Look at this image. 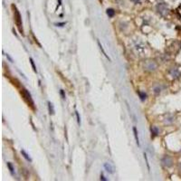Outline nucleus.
<instances>
[{"mask_svg":"<svg viewBox=\"0 0 181 181\" xmlns=\"http://www.w3.org/2000/svg\"><path fill=\"white\" fill-rule=\"evenodd\" d=\"M14 7V6H13ZM15 7V20H16V25L18 26V28H19V30H20V32H22L23 33V29H22V27H21V25H22V19H21V16H20V13L18 12V10H17V8L16 7Z\"/></svg>","mask_w":181,"mask_h":181,"instance_id":"obj_1","label":"nucleus"},{"mask_svg":"<svg viewBox=\"0 0 181 181\" xmlns=\"http://www.w3.org/2000/svg\"><path fill=\"white\" fill-rule=\"evenodd\" d=\"M162 163H163L166 167H170L171 165H172V159H171L168 156H166L165 157H163V159H162Z\"/></svg>","mask_w":181,"mask_h":181,"instance_id":"obj_2","label":"nucleus"},{"mask_svg":"<svg viewBox=\"0 0 181 181\" xmlns=\"http://www.w3.org/2000/svg\"><path fill=\"white\" fill-rule=\"evenodd\" d=\"M104 168H105V170L108 172V173H110V174H112L113 172H114V168H113V167L111 166V165L110 164V163H104Z\"/></svg>","mask_w":181,"mask_h":181,"instance_id":"obj_3","label":"nucleus"},{"mask_svg":"<svg viewBox=\"0 0 181 181\" xmlns=\"http://www.w3.org/2000/svg\"><path fill=\"white\" fill-rule=\"evenodd\" d=\"M133 134L135 137V140L138 146H140V139H139V135H138V130H137L136 127H133Z\"/></svg>","mask_w":181,"mask_h":181,"instance_id":"obj_4","label":"nucleus"},{"mask_svg":"<svg viewBox=\"0 0 181 181\" xmlns=\"http://www.w3.org/2000/svg\"><path fill=\"white\" fill-rule=\"evenodd\" d=\"M23 92H24V97H27V100H28V102H30L32 105L34 104L33 103V101H32V98H31V95H30V93L26 91V90H23Z\"/></svg>","mask_w":181,"mask_h":181,"instance_id":"obj_5","label":"nucleus"},{"mask_svg":"<svg viewBox=\"0 0 181 181\" xmlns=\"http://www.w3.org/2000/svg\"><path fill=\"white\" fill-rule=\"evenodd\" d=\"M21 154H22V156H23V157H24L26 160L29 161V162H32V158H31L30 156H29V155H28V154L26 153L24 150H21Z\"/></svg>","mask_w":181,"mask_h":181,"instance_id":"obj_6","label":"nucleus"},{"mask_svg":"<svg viewBox=\"0 0 181 181\" xmlns=\"http://www.w3.org/2000/svg\"><path fill=\"white\" fill-rule=\"evenodd\" d=\"M98 45H99V47H100V50H101V51L102 52L103 55H104V56H105L106 58H107V59H108V60H109V61H110V57H109V56H108V55H107V54H106V52L104 51V49H103L102 45H101V43H100V41H98Z\"/></svg>","mask_w":181,"mask_h":181,"instance_id":"obj_7","label":"nucleus"},{"mask_svg":"<svg viewBox=\"0 0 181 181\" xmlns=\"http://www.w3.org/2000/svg\"><path fill=\"white\" fill-rule=\"evenodd\" d=\"M48 109H49V113L50 114H54L55 113V109H54V106L50 102H48Z\"/></svg>","mask_w":181,"mask_h":181,"instance_id":"obj_8","label":"nucleus"},{"mask_svg":"<svg viewBox=\"0 0 181 181\" xmlns=\"http://www.w3.org/2000/svg\"><path fill=\"white\" fill-rule=\"evenodd\" d=\"M114 14H115V11L113 10V9H111V8L107 9V15L109 16V17H112L114 16Z\"/></svg>","mask_w":181,"mask_h":181,"instance_id":"obj_9","label":"nucleus"},{"mask_svg":"<svg viewBox=\"0 0 181 181\" xmlns=\"http://www.w3.org/2000/svg\"><path fill=\"white\" fill-rule=\"evenodd\" d=\"M144 158H145V160H146V164H147V167H148V170H149V172L150 171V163H149V159H148V156L146 153H144Z\"/></svg>","mask_w":181,"mask_h":181,"instance_id":"obj_10","label":"nucleus"},{"mask_svg":"<svg viewBox=\"0 0 181 181\" xmlns=\"http://www.w3.org/2000/svg\"><path fill=\"white\" fill-rule=\"evenodd\" d=\"M151 132H152L155 136H157V134H158V129H157V127H155V126L151 127Z\"/></svg>","mask_w":181,"mask_h":181,"instance_id":"obj_11","label":"nucleus"},{"mask_svg":"<svg viewBox=\"0 0 181 181\" xmlns=\"http://www.w3.org/2000/svg\"><path fill=\"white\" fill-rule=\"evenodd\" d=\"M171 73H172V75H173V77H178V76L180 75V72H177V70L176 69H174V70H172L171 71Z\"/></svg>","mask_w":181,"mask_h":181,"instance_id":"obj_12","label":"nucleus"},{"mask_svg":"<svg viewBox=\"0 0 181 181\" xmlns=\"http://www.w3.org/2000/svg\"><path fill=\"white\" fill-rule=\"evenodd\" d=\"M30 63H31V65H32V67H33V70H34V72H37V70H36V67H35V65H34V60H33V58H30Z\"/></svg>","mask_w":181,"mask_h":181,"instance_id":"obj_13","label":"nucleus"},{"mask_svg":"<svg viewBox=\"0 0 181 181\" xmlns=\"http://www.w3.org/2000/svg\"><path fill=\"white\" fill-rule=\"evenodd\" d=\"M7 167H8V168H9L11 174L14 175V167H13V166H12V164H11L10 162H7Z\"/></svg>","mask_w":181,"mask_h":181,"instance_id":"obj_14","label":"nucleus"},{"mask_svg":"<svg viewBox=\"0 0 181 181\" xmlns=\"http://www.w3.org/2000/svg\"><path fill=\"white\" fill-rule=\"evenodd\" d=\"M138 94L140 95V100H141V101H144V100L146 99V97H147V95H146L145 93H143V92H138Z\"/></svg>","mask_w":181,"mask_h":181,"instance_id":"obj_15","label":"nucleus"},{"mask_svg":"<svg viewBox=\"0 0 181 181\" xmlns=\"http://www.w3.org/2000/svg\"><path fill=\"white\" fill-rule=\"evenodd\" d=\"M76 114V118H77V121H78V124H81V119H80V116H79L78 111H75Z\"/></svg>","mask_w":181,"mask_h":181,"instance_id":"obj_16","label":"nucleus"},{"mask_svg":"<svg viewBox=\"0 0 181 181\" xmlns=\"http://www.w3.org/2000/svg\"><path fill=\"white\" fill-rule=\"evenodd\" d=\"M101 180H104V181H106V180H107V179H106V178H104V176H103L102 174L101 175Z\"/></svg>","mask_w":181,"mask_h":181,"instance_id":"obj_17","label":"nucleus"},{"mask_svg":"<svg viewBox=\"0 0 181 181\" xmlns=\"http://www.w3.org/2000/svg\"><path fill=\"white\" fill-rule=\"evenodd\" d=\"M61 94H62V96H63V99H65V96H64V94H63V90H61Z\"/></svg>","mask_w":181,"mask_h":181,"instance_id":"obj_18","label":"nucleus"},{"mask_svg":"<svg viewBox=\"0 0 181 181\" xmlns=\"http://www.w3.org/2000/svg\"><path fill=\"white\" fill-rule=\"evenodd\" d=\"M7 58H8V60H9V61H10V62H13V59L11 58V57H10V56H9V55H7Z\"/></svg>","mask_w":181,"mask_h":181,"instance_id":"obj_19","label":"nucleus"},{"mask_svg":"<svg viewBox=\"0 0 181 181\" xmlns=\"http://www.w3.org/2000/svg\"><path fill=\"white\" fill-rule=\"evenodd\" d=\"M63 24H65L64 23H62V24H56V26H63Z\"/></svg>","mask_w":181,"mask_h":181,"instance_id":"obj_20","label":"nucleus"},{"mask_svg":"<svg viewBox=\"0 0 181 181\" xmlns=\"http://www.w3.org/2000/svg\"><path fill=\"white\" fill-rule=\"evenodd\" d=\"M131 1H133L134 3H139L140 2V0H131Z\"/></svg>","mask_w":181,"mask_h":181,"instance_id":"obj_21","label":"nucleus"}]
</instances>
